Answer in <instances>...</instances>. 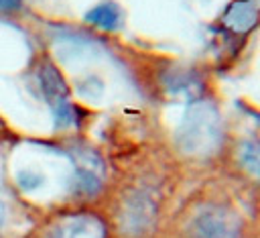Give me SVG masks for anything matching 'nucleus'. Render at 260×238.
Wrapping results in <instances>:
<instances>
[{"label":"nucleus","mask_w":260,"mask_h":238,"mask_svg":"<svg viewBox=\"0 0 260 238\" xmlns=\"http://www.w3.org/2000/svg\"><path fill=\"white\" fill-rule=\"evenodd\" d=\"M240 163L248 173L260 179V142H246L240 148Z\"/></svg>","instance_id":"7"},{"label":"nucleus","mask_w":260,"mask_h":238,"mask_svg":"<svg viewBox=\"0 0 260 238\" xmlns=\"http://www.w3.org/2000/svg\"><path fill=\"white\" fill-rule=\"evenodd\" d=\"M2 218H4V210H2V205H0V224H2Z\"/></svg>","instance_id":"10"},{"label":"nucleus","mask_w":260,"mask_h":238,"mask_svg":"<svg viewBox=\"0 0 260 238\" xmlns=\"http://www.w3.org/2000/svg\"><path fill=\"white\" fill-rule=\"evenodd\" d=\"M39 83H41V92L45 100L49 102V106H55L69 98V87L53 63H45L39 69Z\"/></svg>","instance_id":"3"},{"label":"nucleus","mask_w":260,"mask_h":238,"mask_svg":"<svg viewBox=\"0 0 260 238\" xmlns=\"http://www.w3.org/2000/svg\"><path fill=\"white\" fill-rule=\"evenodd\" d=\"M16 181H18L20 189H24V191H32V189H37V187L43 183V175L37 173V171L24 169V171H20V173L16 175Z\"/></svg>","instance_id":"8"},{"label":"nucleus","mask_w":260,"mask_h":238,"mask_svg":"<svg viewBox=\"0 0 260 238\" xmlns=\"http://www.w3.org/2000/svg\"><path fill=\"white\" fill-rule=\"evenodd\" d=\"M22 0H0V12H14L18 10Z\"/></svg>","instance_id":"9"},{"label":"nucleus","mask_w":260,"mask_h":238,"mask_svg":"<svg viewBox=\"0 0 260 238\" xmlns=\"http://www.w3.org/2000/svg\"><path fill=\"white\" fill-rule=\"evenodd\" d=\"M85 20L98 28H104V31H116L120 24H122V10L116 2L112 0H106V2H100L95 4L91 10L85 12Z\"/></svg>","instance_id":"6"},{"label":"nucleus","mask_w":260,"mask_h":238,"mask_svg":"<svg viewBox=\"0 0 260 238\" xmlns=\"http://www.w3.org/2000/svg\"><path fill=\"white\" fill-rule=\"evenodd\" d=\"M53 238H104V226L89 216H75L67 224H61Z\"/></svg>","instance_id":"4"},{"label":"nucleus","mask_w":260,"mask_h":238,"mask_svg":"<svg viewBox=\"0 0 260 238\" xmlns=\"http://www.w3.org/2000/svg\"><path fill=\"white\" fill-rule=\"evenodd\" d=\"M260 20V0H238L234 2L225 14L223 24L234 33H248Z\"/></svg>","instance_id":"2"},{"label":"nucleus","mask_w":260,"mask_h":238,"mask_svg":"<svg viewBox=\"0 0 260 238\" xmlns=\"http://www.w3.org/2000/svg\"><path fill=\"white\" fill-rule=\"evenodd\" d=\"M213 120H215V118H209L205 110H195V112H191L189 118H185L183 134H181V138L185 140V146L197 148V146L205 144V140H203L201 134L213 132Z\"/></svg>","instance_id":"5"},{"label":"nucleus","mask_w":260,"mask_h":238,"mask_svg":"<svg viewBox=\"0 0 260 238\" xmlns=\"http://www.w3.org/2000/svg\"><path fill=\"white\" fill-rule=\"evenodd\" d=\"M236 218L221 205H205L193 220L199 238H236Z\"/></svg>","instance_id":"1"}]
</instances>
